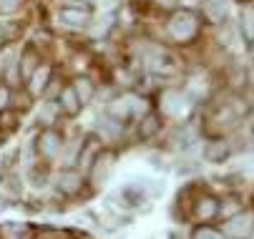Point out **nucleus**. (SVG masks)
<instances>
[{"instance_id":"15","label":"nucleus","mask_w":254,"mask_h":239,"mask_svg":"<svg viewBox=\"0 0 254 239\" xmlns=\"http://www.w3.org/2000/svg\"><path fill=\"white\" fill-rule=\"evenodd\" d=\"M38 68V56H35V51L33 48H28L25 51V56H23V60H20V73H23V78H30V73Z\"/></svg>"},{"instance_id":"1","label":"nucleus","mask_w":254,"mask_h":239,"mask_svg":"<svg viewBox=\"0 0 254 239\" xmlns=\"http://www.w3.org/2000/svg\"><path fill=\"white\" fill-rule=\"evenodd\" d=\"M166 30H169V36H171L174 41L187 43V41H191V38L196 36V33H199V20H196V15H194V13L181 10V13H176V15L169 20Z\"/></svg>"},{"instance_id":"19","label":"nucleus","mask_w":254,"mask_h":239,"mask_svg":"<svg viewBox=\"0 0 254 239\" xmlns=\"http://www.w3.org/2000/svg\"><path fill=\"white\" fill-rule=\"evenodd\" d=\"M194 239H224V237L216 229H211V227H201V229L194 232Z\"/></svg>"},{"instance_id":"10","label":"nucleus","mask_w":254,"mask_h":239,"mask_svg":"<svg viewBox=\"0 0 254 239\" xmlns=\"http://www.w3.org/2000/svg\"><path fill=\"white\" fill-rule=\"evenodd\" d=\"M58 186H61V191H65V194H76V191L81 189V174H78V172H63V174L58 177Z\"/></svg>"},{"instance_id":"4","label":"nucleus","mask_w":254,"mask_h":239,"mask_svg":"<svg viewBox=\"0 0 254 239\" xmlns=\"http://www.w3.org/2000/svg\"><path fill=\"white\" fill-rule=\"evenodd\" d=\"M204 15L211 23H222L229 15V0H206L204 3Z\"/></svg>"},{"instance_id":"12","label":"nucleus","mask_w":254,"mask_h":239,"mask_svg":"<svg viewBox=\"0 0 254 239\" xmlns=\"http://www.w3.org/2000/svg\"><path fill=\"white\" fill-rule=\"evenodd\" d=\"M61 109L65 111V114H78V109H81V101H78V96H76V91H73V86L70 88H65L63 93H61Z\"/></svg>"},{"instance_id":"18","label":"nucleus","mask_w":254,"mask_h":239,"mask_svg":"<svg viewBox=\"0 0 254 239\" xmlns=\"http://www.w3.org/2000/svg\"><path fill=\"white\" fill-rule=\"evenodd\" d=\"M111 25H114V15H106L101 23H96V28H93L91 33H93L96 38H98V36H106V33H108V28H111Z\"/></svg>"},{"instance_id":"16","label":"nucleus","mask_w":254,"mask_h":239,"mask_svg":"<svg viewBox=\"0 0 254 239\" xmlns=\"http://www.w3.org/2000/svg\"><path fill=\"white\" fill-rule=\"evenodd\" d=\"M91 166H93V181L101 184V179H106L111 172V159H96Z\"/></svg>"},{"instance_id":"3","label":"nucleus","mask_w":254,"mask_h":239,"mask_svg":"<svg viewBox=\"0 0 254 239\" xmlns=\"http://www.w3.org/2000/svg\"><path fill=\"white\" fill-rule=\"evenodd\" d=\"M61 146H63V139H61V133H58V131H46L41 139H38V149H41V154L48 156V159L58 156Z\"/></svg>"},{"instance_id":"25","label":"nucleus","mask_w":254,"mask_h":239,"mask_svg":"<svg viewBox=\"0 0 254 239\" xmlns=\"http://www.w3.org/2000/svg\"><path fill=\"white\" fill-rule=\"evenodd\" d=\"M156 3H159V5H164V8H171V5L176 3V0H156Z\"/></svg>"},{"instance_id":"22","label":"nucleus","mask_w":254,"mask_h":239,"mask_svg":"<svg viewBox=\"0 0 254 239\" xmlns=\"http://www.w3.org/2000/svg\"><path fill=\"white\" fill-rule=\"evenodd\" d=\"M239 212H242V204H239L237 199H229L227 209L222 207V214H224V217H234V214H239Z\"/></svg>"},{"instance_id":"8","label":"nucleus","mask_w":254,"mask_h":239,"mask_svg":"<svg viewBox=\"0 0 254 239\" xmlns=\"http://www.w3.org/2000/svg\"><path fill=\"white\" fill-rule=\"evenodd\" d=\"M48 78H51V68L48 65H38V68H35V71L30 73V93H43V88L48 86Z\"/></svg>"},{"instance_id":"14","label":"nucleus","mask_w":254,"mask_h":239,"mask_svg":"<svg viewBox=\"0 0 254 239\" xmlns=\"http://www.w3.org/2000/svg\"><path fill=\"white\" fill-rule=\"evenodd\" d=\"M216 212H219V204H216V199H211V196H206L196 204V217L199 219H211V217H216Z\"/></svg>"},{"instance_id":"6","label":"nucleus","mask_w":254,"mask_h":239,"mask_svg":"<svg viewBox=\"0 0 254 239\" xmlns=\"http://www.w3.org/2000/svg\"><path fill=\"white\" fill-rule=\"evenodd\" d=\"M61 20L65 25H73V28H81L88 23V8L86 5H76V8H63L61 10Z\"/></svg>"},{"instance_id":"9","label":"nucleus","mask_w":254,"mask_h":239,"mask_svg":"<svg viewBox=\"0 0 254 239\" xmlns=\"http://www.w3.org/2000/svg\"><path fill=\"white\" fill-rule=\"evenodd\" d=\"M227 154H229V146H227L224 141H211V144L204 149V159H206V161H211V164L224 161V159H227Z\"/></svg>"},{"instance_id":"20","label":"nucleus","mask_w":254,"mask_h":239,"mask_svg":"<svg viewBox=\"0 0 254 239\" xmlns=\"http://www.w3.org/2000/svg\"><path fill=\"white\" fill-rule=\"evenodd\" d=\"M20 5H23V0H0V13H15V10H20Z\"/></svg>"},{"instance_id":"13","label":"nucleus","mask_w":254,"mask_h":239,"mask_svg":"<svg viewBox=\"0 0 254 239\" xmlns=\"http://www.w3.org/2000/svg\"><path fill=\"white\" fill-rule=\"evenodd\" d=\"M73 91H76V96H78V101L81 104H88V101L93 98V93H96V88H93V83L88 81V78H76V83H73Z\"/></svg>"},{"instance_id":"7","label":"nucleus","mask_w":254,"mask_h":239,"mask_svg":"<svg viewBox=\"0 0 254 239\" xmlns=\"http://www.w3.org/2000/svg\"><path fill=\"white\" fill-rule=\"evenodd\" d=\"M98 151H101V141L96 139V136H91V139L83 141V149H81V156H78V164L83 169H91V164L98 159Z\"/></svg>"},{"instance_id":"23","label":"nucleus","mask_w":254,"mask_h":239,"mask_svg":"<svg viewBox=\"0 0 254 239\" xmlns=\"http://www.w3.org/2000/svg\"><path fill=\"white\" fill-rule=\"evenodd\" d=\"M8 104H10V91L5 86H0V111H5Z\"/></svg>"},{"instance_id":"21","label":"nucleus","mask_w":254,"mask_h":239,"mask_svg":"<svg viewBox=\"0 0 254 239\" xmlns=\"http://www.w3.org/2000/svg\"><path fill=\"white\" fill-rule=\"evenodd\" d=\"M56 104H43V109H41V119L46 121V123H53V119H56Z\"/></svg>"},{"instance_id":"11","label":"nucleus","mask_w":254,"mask_h":239,"mask_svg":"<svg viewBox=\"0 0 254 239\" xmlns=\"http://www.w3.org/2000/svg\"><path fill=\"white\" fill-rule=\"evenodd\" d=\"M121 196L131 204V207H138V204L146 201V191H143V184H128L121 189Z\"/></svg>"},{"instance_id":"5","label":"nucleus","mask_w":254,"mask_h":239,"mask_svg":"<svg viewBox=\"0 0 254 239\" xmlns=\"http://www.w3.org/2000/svg\"><path fill=\"white\" fill-rule=\"evenodd\" d=\"M252 232V222H249V217H232L227 224H224V234L227 237H232V239H244V234H249Z\"/></svg>"},{"instance_id":"17","label":"nucleus","mask_w":254,"mask_h":239,"mask_svg":"<svg viewBox=\"0 0 254 239\" xmlns=\"http://www.w3.org/2000/svg\"><path fill=\"white\" fill-rule=\"evenodd\" d=\"M156 131H159V119L156 116H146V121L141 123V136L149 139V136H154Z\"/></svg>"},{"instance_id":"2","label":"nucleus","mask_w":254,"mask_h":239,"mask_svg":"<svg viewBox=\"0 0 254 239\" xmlns=\"http://www.w3.org/2000/svg\"><path fill=\"white\" fill-rule=\"evenodd\" d=\"M161 109L169 116H184V111H187V96L181 91H166L164 101H161Z\"/></svg>"},{"instance_id":"24","label":"nucleus","mask_w":254,"mask_h":239,"mask_svg":"<svg viewBox=\"0 0 254 239\" xmlns=\"http://www.w3.org/2000/svg\"><path fill=\"white\" fill-rule=\"evenodd\" d=\"M242 28L247 30V41H252V10H247V18H242Z\"/></svg>"}]
</instances>
